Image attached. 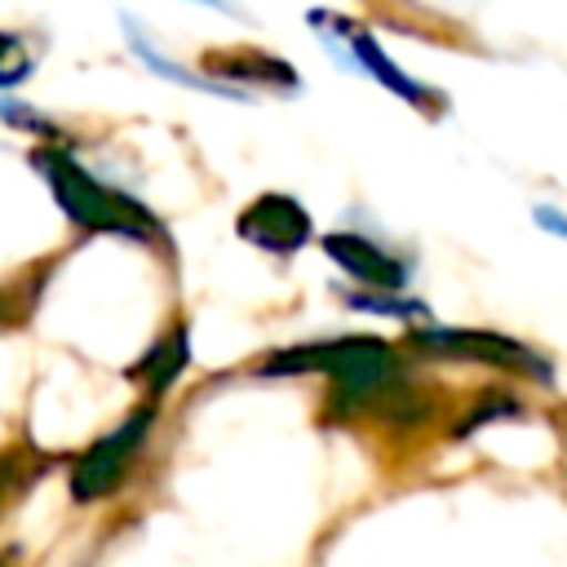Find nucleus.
I'll list each match as a JSON object with an SVG mask.
<instances>
[{
    "label": "nucleus",
    "mask_w": 567,
    "mask_h": 567,
    "mask_svg": "<svg viewBox=\"0 0 567 567\" xmlns=\"http://www.w3.org/2000/svg\"><path fill=\"white\" fill-rule=\"evenodd\" d=\"M146 421H151V412H137L124 430H115L111 439H102L89 456H84V465H80V474H75V496L80 501H89V496H97L102 487H111L115 483V474L124 470V456L137 447V439L146 434Z\"/></svg>",
    "instance_id": "20e7f679"
},
{
    "label": "nucleus",
    "mask_w": 567,
    "mask_h": 567,
    "mask_svg": "<svg viewBox=\"0 0 567 567\" xmlns=\"http://www.w3.org/2000/svg\"><path fill=\"white\" fill-rule=\"evenodd\" d=\"M310 368L337 377L346 394H372L394 377V354L377 337H341V341L288 350L266 363V372H310Z\"/></svg>",
    "instance_id": "f257e3e1"
},
{
    "label": "nucleus",
    "mask_w": 567,
    "mask_h": 567,
    "mask_svg": "<svg viewBox=\"0 0 567 567\" xmlns=\"http://www.w3.org/2000/svg\"><path fill=\"white\" fill-rule=\"evenodd\" d=\"M239 235L252 239L266 252H297L310 239V221H306V213H301L297 199H288V195H261L252 208H244Z\"/></svg>",
    "instance_id": "7ed1b4c3"
},
{
    "label": "nucleus",
    "mask_w": 567,
    "mask_h": 567,
    "mask_svg": "<svg viewBox=\"0 0 567 567\" xmlns=\"http://www.w3.org/2000/svg\"><path fill=\"white\" fill-rule=\"evenodd\" d=\"M346 40H350V53H354V62H359L363 71H372L381 84H390V89H394V93H403V97H421V89H416L412 80H403V75H399V66L377 49V40H372L368 31L346 27Z\"/></svg>",
    "instance_id": "0eeeda50"
},
{
    "label": "nucleus",
    "mask_w": 567,
    "mask_h": 567,
    "mask_svg": "<svg viewBox=\"0 0 567 567\" xmlns=\"http://www.w3.org/2000/svg\"><path fill=\"white\" fill-rule=\"evenodd\" d=\"M323 248H328L332 261H341V266H346L354 279H363V284L403 288V279H408V270H403L385 248H377V244H368V239H359V235H328Z\"/></svg>",
    "instance_id": "39448f33"
},
{
    "label": "nucleus",
    "mask_w": 567,
    "mask_h": 567,
    "mask_svg": "<svg viewBox=\"0 0 567 567\" xmlns=\"http://www.w3.org/2000/svg\"><path fill=\"white\" fill-rule=\"evenodd\" d=\"M49 186L62 195V204H66V213L75 221H89V226H102V230H120V235H146V213L137 204H128L124 195L97 186L89 173H80L62 155H49Z\"/></svg>",
    "instance_id": "f03ea898"
},
{
    "label": "nucleus",
    "mask_w": 567,
    "mask_h": 567,
    "mask_svg": "<svg viewBox=\"0 0 567 567\" xmlns=\"http://www.w3.org/2000/svg\"><path fill=\"white\" fill-rule=\"evenodd\" d=\"M425 341H443L470 359H487V363H514V368H536V354H527L523 346L492 337V332H430Z\"/></svg>",
    "instance_id": "423d86ee"
}]
</instances>
